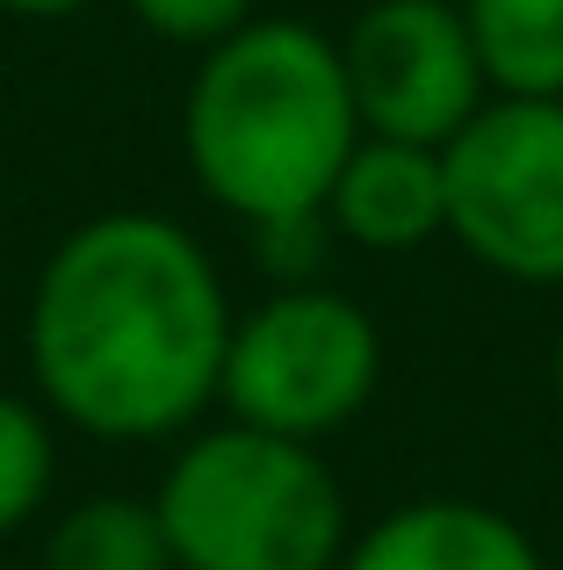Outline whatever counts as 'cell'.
I'll list each match as a JSON object with an SVG mask.
<instances>
[{
  "instance_id": "cell-1",
  "label": "cell",
  "mask_w": 563,
  "mask_h": 570,
  "mask_svg": "<svg viewBox=\"0 0 563 570\" xmlns=\"http://www.w3.org/2000/svg\"><path fill=\"white\" fill-rule=\"evenodd\" d=\"M231 296L210 246L159 209L80 217L29 282L37 404L95 441H181L225 383Z\"/></svg>"
},
{
  "instance_id": "cell-2",
  "label": "cell",
  "mask_w": 563,
  "mask_h": 570,
  "mask_svg": "<svg viewBox=\"0 0 563 570\" xmlns=\"http://www.w3.org/2000/svg\"><path fill=\"white\" fill-rule=\"evenodd\" d=\"M362 116L347 95L339 37L304 14H254L196 51L181 95V153L196 188L254 232L282 217H325Z\"/></svg>"
},
{
  "instance_id": "cell-3",
  "label": "cell",
  "mask_w": 563,
  "mask_h": 570,
  "mask_svg": "<svg viewBox=\"0 0 563 570\" xmlns=\"http://www.w3.org/2000/svg\"><path fill=\"white\" fill-rule=\"evenodd\" d=\"M152 505L174 570H339L354 542L347 484L325 448L246 419L188 426Z\"/></svg>"
},
{
  "instance_id": "cell-4",
  "label": "cell",
  "mask_w": 563,
  "mask_h": 570,
  "mask_svg": "<svg viewBox=\"0 0 563 570\" xmlns=\"http://www.w3.org/2000/svg\"><path fill=\"white\" fill-rule=\"evenodd\" d=\"M383 383V333L347 289L333 282H275L254 311L231 318L225 419L289 441H333L368 412Z\"/></svg>"
},
{
  "instance_id": "cell-5",
  "label": "cell",
  "mask_w": 563,
  "mask_h": 570,
  "mask_svg": "<svg viewBox=\"0 0 563 570\" xmlns=\"http://www.w3.org/2000/svg\"><path fill=\"white\" fill-rule=\"evenodd\" d=\"M448 238L521 289H563V101L492 95L448 145Z\"/></svg>"
},
{
  "instance_id": "cell-6",
  "label": "cell",
  "mask_w": 563,
  "mask_h": 570,
  "mask_svg": "<svg viewBox=\"0 0 563 570\" xmlns=\"http://www.w3.org/2000/svg\"><path fill=\"white\" fill-rule=\"evenodd\" d=\"M339 66H347L354 116L376 138L448 145L492 101L455 0H368L339 37Z\"/></svg>"
},
{
  "instance_id": "cell-7",
  "label": "cell",
  "mask_w": 563,
  "mask_h": 570,
  "mask_svg": "<svg viewBox=\"0 0 563 570\" xmlns=\"http://www.w3.org/2000/svg\"><path fill=\"white\" fill-rule=\"evenodd\" d=\"M325 224H333V238H347L362 253H419L434 238H448V167H441V145L362 130V145L347 153L333 195H325Z\"/></svg>"
},
{
  "instance_id": "cell-8",
  "label": "cell",
  "mask_w": 563,
  "mask_h": 570,
  "mask_svg": "<svg viewBox=\"0 0 563 570\" xmlns=\"http://www.w3.org/2000/svg\"><path fill=\"white\" fill-rule=\"evenodd\" d=\"M339 570H550L535 534L484 499H412L347 542Z\"/></svg>"
},
{
  "instance_id": "cell-9",
  "label": "cell",
  "mask_w": 563,
  "mask_h": 570,
  "mask_svg": "<svg viewBox=\"0 0 563 570\" xmlns=\"http://www.w3.org/2000/svg\"><path fill=\"white\" fill-rule=\"evenodd\" d=\"M492 95L563 101V0H455Z\"/></svg>"
},
{
  "instance_id": "cell-10",
  "label": "cell",
  "mask_w": 563,
  "mask_h": 570,
  "mask_svg": "<svg viewBox=\"0 0 563 570\" xmlns=\"http://www.w3.org/2000/svg\"><path fill=\"white\" fill-rule=\"evenodd\" d=\"M43 570H174L159 505L138 491H95L43 534Z\"/></svg>"
},
{
  "instance_id": "cell-11",
  "label": "cell",
  "mask_w": 563,
  "mask_h": 570,
  "mask_svg": "<svg viewBox=\"0 0 563 570\" xmlns=\"http://www.w3.org/2000/svg\"><path fill=\"white\" fill-rule=\"evenodd\" d=\"M58 484V426L37 397L0 390V542L43 513Z\"/></svg>"
},
{
  "instance_id": "cell-12",
  "label": "cell",
  "mask_w": 563,
  "mask_h": 570,
  "mask_svg": "<svg viewBox=\"0 0 563 570\" xmlns=\"http://www.w3.org/2000/svg\"><path fill=\"white\" fill-rule=\"evenodd\" d=\"M138 14V29H152L159 43H181V51H210L217 37H231L239 22H254L260 0H124Z\"/></svg>"
},
{
  "instance_id": "cell-13",
  "label": "cell",
  "mask_w": 563,
  "mask_h": 570,
  "mask_svg": "<svg viewBox=\"0 0 563 570\" xmlns=\"http://www.w3.org/2000/svg\"><path fill=\"white\" fill-rule=\"evenodd\" d=\"M80 8H95V0H0V14H22V22H66Z\"/></svg>"
},
{
  "instance_id": "cell-14",
  "label": "cell",
  "mask_w": 563,
  "mask_h": 570,
  "mask_svg": "<svg viewBox=\"0 0 563 570\" xmlns=\"http://www.w3.org/2000/svg\"><path fill=\"white\" fill-rule=\"evenodd\" d=\"M550 390H556V404H563V333H556V347H550Z\"/></svg>"
}]
</instances>
